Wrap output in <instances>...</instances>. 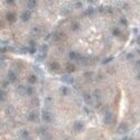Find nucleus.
Returning a JSON list of instances; mask_svg holds the SVG:
<instances>
[{
  "instance_id": "obj_1",
  "label": "nucleus",
  "mask_w": 140,
  "mask_h": 140,
  "mask_svg": "<svg viewBox=\"0 0 140 140\" xmlns=\"http://www.w3.org/2000/svg\"><path fill=\"white\" fill-rule=\"evenodd\" d=\"M92 97L94 98V102H95V107H101V105H102V93H101L100 90L98 89L94 90Z\"/></svg>"
},
{
  "instance_id": "obj_2",
  "label": "nucleus",
  "mask_w": 140,
  "mask_h": 140,
  "mask_svg": "<svg viewBox=\"0 0 140 140\" xmlns=\"http://www.w3.org/2000/svg\"><path fill=\"white\" fill-rule=\"evenodd\" d=\"M103 122L106 125H109L111 123L113 122V113L111 112L109 109H106L104 112V115H103Z\"/></svg>"
},
{
  "instance_id": "obj_3",
  "label": "nucleus",
  "mask_w": 140,
  "mask_h": 140,
  "mask_svg": "<svg viewBox=\"0 0 140 140\" xmlns=\"http://www.w3.org/2000/svg\"><path fill=\"white\" fill-rule=\"evenodd\" d=\"M64 37H65V34L63 32H55L53 34H51V36H48L47 38H51L52 42H59Z\"/></svg>"
},
{
  "instance_id": "obj_4",
  "label": "nucleus",
  "mask_w": 140,
  "mask_h": 140,
  "mask_svg": "<svg viewBox=\"0 0 140 140\" xmlns=\"http://www.w3.org/2000/svg\"><path fill=\"white\" fill-rule=\"evenodd\" d=\"M18 79V75H16V72L14 70H9L8 71V75H7V81L9 82V83H14Z\"/></svg>"
},
{
  "instance_id": "obj_5",
  "label": "nucleus",
  "mask_w": 140,
  "mask_h": 140,
  "mask_svg": "<svg viewBox=\"0 0 140 140\" xmlns=\"http://www.w3.org/2000/svg\"><path fill=\"white\" fill-rule=\"evenodd\" d=\"M42 119L45 123H52L53 122V114L49 111H42Z\"/></svg>"
},
{
  "instance_id": "obj_6",
  "label": "nucleus",
  "mask_w": 140,
  "mask_h": 140,
  "mask_svg": "<svg viewBox=\"0 0 140 140\" xmlns=\"http://www.w3.org/2000/svg\"><path fill=\"white\" fill-rule=\"evenodd\" d=\"M84 128V124L82 121H77L73 123V126H72V129L73 131H76V133H80V131H82Z\"/></svg>"
},
{
  "instance_id": "obj_7",
  "label": "nucleus",
  "mask_w": 140,
  "mask_h": 140,
  "mask_svg": "<svg viewBox=\"0 0 140 140\" xmlns=\"http://www.w3.org/2000/svg\"><path fill=\"white\" fill-rule=\"evenodd\" d=\"M61 81L68 85H72L75 83V78L70 75H65V76H61Z\"/></svg>"
},
{
  "instance_id": "obj_8",
  "label": "nucleus",
  "mask_w": 140,
  "mask_h": 140,
  "mask_svg": "<svg viewBox=\"0 0 140 140\" xmlns=\"http://www.w3.org/2000/svg\"><path fill=\"white\" fill-rule=\"evenodd\" d=\"M31 32H32L33 35L42 36V34L44 33V28H43V26H41V25H35V26H33Z\"/></svg>"
},
{
  "instance_id": "obj_9",
  "label": "nucleus",
  "mask_w": 140,
  "mask_h": 140,
  "mask_svg": "<svg viewBox=\"0 0 140 140\" xmlns=\"http://www.w3.org/2000/svg\"><path fill=\"white\" fill-rule=\"evenodd\" d=\"M68 57L70 58V60H72V61H80L82 55L79 54L78 52H70L68 54Z\"/></svg>"
},
{
  "instance_id": "obj_10",
  "label": "nucleus",
  "mask_w": 140,
  "mask_h": 140,
  "mask_svg": "<svg viewBox=\"0 0 140 140\" xmlns=\"http://www.w3.org/2000/svg\"><path fill=\"white\" fill-rule=\"evenodd\" d=\"M48 68L51 71H54V72H58L60 70V65L57 63V61H53V63H51L48 65Z\"/></svg>"
},
{
  "instance_id": "obj_11",
  "label": "nucleus",
  "mask_w": 140,
  "mask_h": 140,
  "mask_svg": "<svg viewBox=\"0 0 140 140\" xmlns=\"http://www.w3.org/2000/svg\"><path fill=\"white\" fill-rule=\"evenodd\" d=\"M39 136H41V138H42V140H52V136L46 129H43V128L41 129Z\"/></svg>"
},
{
  "instance_id": "obj_12",
  "label": "nucleus",
  "mask_w": 140,
  "mask_h": 140,
  "mask_svg": "<svg viewBox=\"0 0 140 140\" xmlns=\"http://www.w3.org/2000/svg\"><path fill=\"white\" fill-rule=\"evenodd\" d=\"M27 119L30 122H36L38 119V114H37V112H36V111H31L30 112V114L27 115Z\"/></svg>"
},
{
  "instance_id": "obj_13",
  "label": "nucleus",
  "mask_w": 140,
  "mask_h": 140,
  "mask_svg": "<svg viewBox=\"0 0 140 140\" xmlns=\"http://www.w3.org/2000/svg\"><path fill=\"white\" fill-rule=\"evenodd\" d=\"M128 129H129L128 125H127L126 123H122V124L118 126L117 131H118V134H126L127 131H128Z\"/></svg>"
},
{
  "instance_id": "obj_14",
  "label": "nucleus",
  "mask_w": 140,
  "mask_h": 140,
  "mask_svg": "<svg viewBox=\"0 0 140 140\" xmlns=\"http://www.w3.org/2000/svg\"><path fill=\"white\" fill-rule=\"evenodd\" d=\"M6 18H7L8 21H9V23H14L16 21V14L14 13V12H12V11L8 12L7 15H6Z\"/></svg>"
},
{
  "instance_id": "obj_15",
  "label": "nucleus",
  "mask_w": 140,
  "mask_h": 140,
  "mask_svg": "<svg viewBox=\"0 0 140 140\" xmlns=\"http://www.w3.org/2000/svg\"><path fill=\"white\" fill-rule=\"evenodd\" d=\"M15 114V109L12 105H9L8 107H6V115L8 117H13Z\"/></svg>"
},
{
  "instance_id": "obj_16",
  "label": "nucleus",
  "mask_w": 140,
  "mask_h": 140,
  "mask_svg": "<svg viewBox=\"0 0 140 140\" xmlns=\"http://www.w3.org/2000/svg\"><path fill=\"white\" fill-rule=\"evenodd\" d=\"M25 6H26V8H27V11L31 12L32 10L35 9L36 6H37V2L34 1V0H31V1H27V2L25 3Z\"/></svg>"
},
{
  "instance_id": "obj_17",
  "label": "nucleus",
  "mask_w": 140,
  "mask_h": 140,
  "mask_svg": "<svg viewBox=\"0 0 140 140\" xmlns=\"http://www.w3.org/2000/svg\"><path fill=\"white\" fill-rule=\"evenodd\" d=\"M80 23L79 22H77V21H73V22H71L70 23V30H71L72 32H77V31H79L80 30Z\"/></svg>"
},
{
  "instance_id": "obj_18",
  "label": "nucleus",
  "mask_w": 140,
  "mask_h": 140,
  "mask_svg": "<svg viewBox=\"0 0 140 140\" xmlns=\"http://www.w3.org/2000/svg\"><path fill=\"white\" fill-rule=\"evenodd\" d=\"M30 18H31V12H30V11L25 10V11L22 12V14H21V20H22L23 22H27L28 20H30Z\"/></svg>"
},
{
  "instance_id": "obj_19",
  "label": "nucleus",
  "mask_w": 140,
  "mask_h": 140,
  "mask_svg": "<svg viewBox=\"0 0 140 140\" xmlns=\"http://www.w3.org/2000/svg\"><path fill=\"white\" fill-rule=\"evenodd\" d=\"M66 71L68 72V75H70L71 72L76 71V66L73 65L72 63H68L67 65H66Z\"/></svg>"
},
{
  "instance_id": "obj_20",
  "label": "nucleus",
  "mask_w": 140,
  "mask_h": 140,
  "mask_svg": "<svg viewBox=\"0 0 140 140\" xmlns=\"http://www.w3.org/2000/svg\"><path fill=\"white\" fill-rule=\"evenodd\" d=\"M83 100L85 102V104H88V105L92 104V95L90 93H84L83 94Z\"/></svg>"
},
{
  "instance_id": "obj_21",
  "label": "nucleus",
  "mask_w": 140,
  "mask_h": 140,
  "mask_svg": "<svg viewBox=\"0 0 140 140\" xmlns=\"http://www.w3.org/2000/svg\"><path fill=\"white\" fill-rule=\"evenodd\" d=\"M83 77L86 79V81H92L94 79V72H92V71H85L83 73Z\"/></svg>"
},
{
  "instance_id": "obj_22",
  "label": "nucleus",
  "mask_w": 140,
  "mask_h": 140,
  "mask_svg": "<svg viewBox=\"0 0 140 140\" xmlns=\"http://www.w3.org/2000/svg\"><path fill=\"white\" fill-rule=\"evenodd\" d=\"M20 139H28L30 138V134H28V131L26 129H22L21 131H20Z\"/></svg>"
},
{
  "instance_id": "obj_23",
  "label": "nucleus",
  "mask_w": 140,
  "mask_h": 140,
  "mask_svg": "<svg viewBox=\"0 0 140 140\" xmlns=\"http://www.w3.org/2000/svg\"><path fill=\"white\" fill-rule=\"evenodd\" d=\"M16 92H18L19 95H21V96H24L25 95V85H19L18 88H16Z\"/></svg>"
},
{
  "instance_id": "obj_24",
  "label": "nucleus",
  "mask_w": 140,
  "mask_h": 140,
  "mask_svg": "<svg viewBox=\"0 0 140 140\" xmlns=\"http://www.w3.org/2000/svg\"><path fill=\"white\" fill-rule=\"evenodd\" d=\"M46 56L47 55H45V54H41V53H37L35 56V60L37 61V63H42V61H44V59L46 58Z\"/></svg>"
},
{
  "instance_id": "obj_25",
  "label": "nucleus",
  "mask_w": 140,
  "mask_h": 140,
  "mask_svg": "<svg viewBox=\"0 0 140 140\" xmlns=\"http://www.w3.org/2000/svg\"><path fill=\"white\" fill-rule=\"evenodd\" d=\"M34 94V88L32 85H28V86H25V95H28V96H32Z\"/></svg>"
},
{
  "instance_id": "obj_26",
  "label": "nucleus",
  "mask_w": 140,
  "mask_h": 140,
  "mask_svg": "<svg viewBox=\"0 0 140 140\" xmlns=\"http://www.w3.org/2000/svg\"><path fill=\"white\" fill-rule=\"evenodd\" d=\"M47 52H48V45L47 44H43L38 49V53H41V54L47 55Z\"/></svg>"
},
{
  "instance_id": "obj_27",
  "label": "nucleus",
  "mask_w": 140,
  "mask_h": 140,
  "mask_svg": "<svg viewBox=\"0 0 140 140\" xmlns=\"http://www.w3.org/2000/svg\"><path fill=\"white\" fill-rule=\"evenodd\" d=\"M7 100V92L5 91V89H0V103L5 102Z\"/></svg>"
},
{
  "instance_id": "obj_28",
  "label": "nucleus",
  "mask_w": 140,
  "mask_h": 140,
  "mask_svg": "<svg viewBox=\"0 0 140 140\" xmlns=\"http://www.w3.org/2000/svg\"><path fill=\"white\" fill-rule=\"evenodd\" d=\"M112 33H113V35H114V36H116V37H119V36L122 35V31H121V28L117 27V26L113 27Z\"/></svg>"
},
{
  "instance_id": "obj_29",
  "label": "nucleus",
  "mask_w": 140,
  "mask_h": 140,
  "mask_svg": "<svg viewBox=\"0 0 140 140\" xmlns=\"http://www.w3.org/2000/svg\"><path fill=\"white\" fill-rule=\"evenodd\" d=\"M94 13H95V9H94L93 7H88L86 8V10L84 11L85 15H93Z\"/></svg>"
},
{
  "instance_id": "obj_30",
  "label": "nucleus",
  "mask_w": 140,
  "mask_h": 140,
  "mask_svg": "<svg viewBox=\"0 0 140 140\" xmlns=\"http://www.w3.org/2000/svg\"><path fill=\"white\" fill-rule=\"evenodd\" d=\"M60 93H61V95L67 96L68 94L70 93V90H69V88H67V86H61V88H60Z\"/></svg>"
},
{
  "instance_id": "obj_31",
  "label": "nucleus",
  "mask_w": 140,
  "mask_h": 140,
  "mask_svg": "<svg viewBox=\"0 0 140 140\" xmlns=\"http://www.w3.org/2000/svg\"><path fill=\"white\" fill-rule=\"evenodd\" d=\"M70 12H71V9H70L69 7H65V8H63V9L60 10V14L61 15H68Z\"/></svg>"
},
{
  "instance_id": "obj_32",
  "label": "nucleus",
  "mask_w": 140,
  "mask_h": 140,
  "mask_svg": "<svg viewBox=\"0 0 140 140\" xmlns=\"http://www.w3.org/2000/svg\"><path fill=\"white\" fill-rule=\"evenodd\" d=\"M31 103H32L33 106H38V105H39V100H38V97H37V96H33L32 100H31Z\"/></svg>"
},
{
  "instance_id": "obj_33",
  "label": "nucleus",
  "mask_w": 140,
  "mask_h": 140,
  "mask_svg": "<svg viewBox=\"0 0 140 140\" xmlns=\"http://www.w3.org/2000/svg\"><path fill=\"white\" fill-rule=\"evenodd\" d=\"M36 81H37V77H36V75H32V76H30V78H28V82H30L31 84L35 83Z\"/></svg>"
},
{
  "instance_id": "obj_34",
  "label": "nucleus",
  "mask_w": 140,
  "mask_h": 140,
  "mask_svg": "<svg viewBox=\"0 0 140 140\" xmlns=\"http://www.w3.org/2000/svg\"><path fill=\"white\" fill-rule=\"evenodd\" d=\"M45 104H46L47 106H51V105H53V98L51 97V96H47L46 98H45Z\"/></svg>"
},
{
  "instance_id": "obj_35",
  "label": "nucleus",
  "mask_w": 140,
  "mask_h": 140,
  "mask_svg": "<svg viewBox=\"0 0 140 140\" xmlns=\"http://www.w3.org/2000/svg\"><path fill=\"white\" fill-rule=\"evenodd\" d=\"M119 23L123 24V25H124V26H127V25H128V22H127V19H126V18H124V16L119 19Z\"/></svg>"
},
{
  "instance_id": "obj_36",
  "label": "nucleus",
  "mask_w": 140,
  "mask_h": 140,
  "mask_svg": "<svg viewBox=\"0 0 140 140\" xmlns=\"http://www.w3.org/2000/svg\"><path fill=\"white\" fill-rule=\"evenodd\" d=\"M135 58V54H133V53H128V54H127V56H126V59L127 60H133Z\"/></svg>"
},
{
  "instance_id": "obj_37",
  "label": "nucleus",
  "mask_w": 140,
  "mask_h": 140,
  "mask_svg": "<svg viewBox=\"0 0 140 140\" xmlns=\"http://www.w3.org/2000/svg\"><path fill=\"white\" fill-rule=\"evenodd\" d=\"M113 59H114V57H112V56H111V57H108V58L104 59V61H103V64H108L109 61H111V60H113Z\"/></svg>"
},
{
  "instance_id": "obj_38",
  "label": "nucleus",
  "mask_w": 140,
  "mask_h": 140,
  "mask_svg": "<svg viewBox=\"0 0 140 140\" xmlns=\"http://www.w3.org/2000/svg\"><path fill=\"white\" fill-rule=\"evenodd\" d=\"M34 69H35V71H36V72H37V73H38V75H41V76H42V75H43V72H42V69H41L39 67H34Z\"/></svg>"
},
{
  "instance_id": "obj_39",
  "label": "nucleus",
  "mask_w": 140,
  "mask_h": 140,
  "mask_svg": "<svg viewBox=\"0 0 140 140\" xmlns=\"http://www.w3.org/2000/svg\"><path fill=\"white\" fill-rule=\"evenodd\" d=\"M81 7H82V2H79V1L75 2V8H76V9H79V8H81Z\"/></svg>"
},
{
  "instance_id": "obj_40",
  "label": "nucleus",
  "mask_w": 140,
  "mask_h": 140,
  "mask_svg": "<svg viewBox=\"0 0 140 140\" xmlns=\"http://www.w3.org/2000/svg\"><path fill=\"white\" fill-rule=\"evenodd\" d=\"M6 52H7V47H0V54H3Z\"/></svg>"
},
{
  "instance_id": "obj_41",
  "label": "nucleus",
  "mask_w": 140,
  "mask_h": 140,
  "mask_svg": "<svg viewBox=\"0 0 140 140\" xmlns=\"http://www.w3.org/2000/svg\"><path fill=\"white\" fill-rule=\"evenodd\" d=\"M28 47H35V42L34 41H30V43H28Z\"/></svg>"
},
{
  "instance_id": "obj_42",
  "label": "nucleus",
  "mask_w": 140,
  "mask_h": 140,
  "mask_svg": "<svg viewBox=\"0 0 140 140\" xmlns=\"http://www.w3.org/2000/svg\"><path fill=\"white\" fill-rule=\"evenodd\" d=\"M83 111H84V112H85L86 114H89V113H90V109H89L88 107H86V106H84V107H83Z\"/></svg>"
},
{
  "instance_id": "obj_43",
  "label": "nucleus",
  "mask_w": 140,
  "mask_h": 140,
  "mask_svg": "<svg viewBox=\"0 0 140 140\" xmlns=\"http://www.w3.org/2000/svg\"><path fill=\"white\" fill-rule=\"evenodd\" d=\"M7 3H8V5H11V6H12V5H14V2H13V1H7Z\"/></svg>"
},
{
  "instance_id": "obj_44",
  "label": "nucleus",
  "mask_w": 140,
  "mask_h": 140,
  "mask_svg": "<svg viewBox=\"0 0 140 140\" xmlns=\"http://www.w3.org/2000/svg\"><path fill=\"white\" fill-rule=\"evenodd\" d=\"M2 26H3V22H2V21H0V28H1Z\"/></svg>"
},
{
  "instance_id": "obj_45",
  "label": "nucleus",
  "mask_w": 140,
  "mask_h": 140,
  "mask_svg": "<svg viewBox=\"0 0 140 140\" xmlns=\"http://www.w3.org/2000/svg\"><path fill=\"white\" fill-rule=\"evenodd\" d=\"M127 139H128L127 137H124V138H123V139H121V140H127Z\"/></svg>"
},
{
  "instance_id": "obj_46",
  "label": "nucleus",
  "mask_w": 140,
  "mask_h": 140,
  "mask_svg": "<svg viewBox=\"0 0 140 140\" xmlns=\"http://www.w3.org/2000/svg\"><path fill=\"white\" fill-rule=\"evenodd\" d=\"M20 140H31V138H28V139H20Z\"/></svg>"
},
{
  "instance_id": "obj_47",
  "label": "nucleus",
  "mask_w": 140,
  "mask_h": 140,
  "mask_svg": "<svg viewBox=\"0 0 140 140\" xmlns=\"http://www.w3.org/2000/svg\"><path fill=\"white\" fill-rule=\"evenodd\" d=\"M127 140H134V139H131V138H130V139H127Z\"/></svg>"
},
{
  "instance_id": "obj_48",
  "label": "nucleus",
  "mask_w": 140,
  "mask_h": 140,
  "mask_svg": "<svg viewBox=\"0 0 140 140\" xmlns=\"http://www.w3.org/2000/svg\"><path fill=\"white\" fill-rule=\"evenodd\" d=\"M0 128H1V125H0Z\"/></svg>"
}]
</instances>
